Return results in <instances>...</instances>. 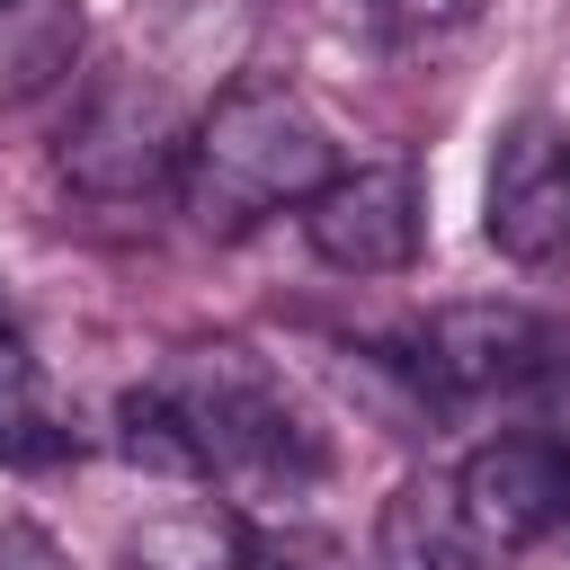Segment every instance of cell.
Wrapping results in <instances>:
<instances>
[{
  "label": "cell",
  "mask_w": 570,
  "mask_h": 570,
  "mask_svg": "<svg viewBox=\"0 0 570 570\" xmlns=\"http://www.w3.org/2000/svg\"><path fill=\"white\" fill-rule=\"evenodd\" d=\"M125 561L134 570H240V525H223V517H160V525L134 534Z\"/></svg>",
  "instance_id": "cell-11"
},
{
  "label": "cell",
  "mask_w": 570,
  "mask_h": 570,
  "mask_svg": "<svg viewBox=\"0 0 570 570\" xmlns=\"http://www.w3.org/2000/svg\"><path fill=\"white\" fill-rule=\"evenodd\" d=\"M419 232H428V214H419V178L401 160H356L303 205V240L338 276H401L419 258Z\"/></svg>",
  "instance_id": "cell-6"
},
{
  "label": "cell",
  "mask_w": 570,
  "mask_h": 570,
  "mask_svg": "<svg viewBox=\"0 0 570 570\" xmlns=\"http://www.w3.org/2000/svg\"><path fill=\"white\" fill-rule=\"evenodd\" d=\"M0 570H71V561L53 552V534H45V525H27V517L0 499Z\"/></svg>",
  "instance_id": "cell-14"
},
{
  "label": "cell",
  "mask_w": 570,
  "mask_h": 570,
  "mask_svg": "<svg viewBox=\"0 0 570 570\" xmlns=\"http://www.w3.org/2000/svg\"><path fill=\"white\" fill-rule=\"evenodd\" d=\"M338 178V151H330V125L285 89V80H232L196 134H187V160H178V205L196 232L232 240L267 214H303L321 187Z\"/></svg>",
  "instance_id": "cell-1"
},
{
  "label": "cell",
  "mask_w": 570,
  "mask_h": 570,
  "mask_svg": "<svg viewBox=\"0 0 570 570\" xmlns=\"http://www.w3.org/2000/svg\"><path fill=\"white\" fill-rule=\"evenodd\" d=\"M481 232L517 267L570 258V125L561 116H517L499 134L490 187H481Z\"/></svg>",
  "instance_id": "cell-4"
},
{
  "label": "cell",
  "mask_w": 570,
  "mask_h": 570,
  "mask_svg": "<svg viewBox=\"0 0 570 570\" xmlns=\"http://www.w3.org/2000/svg\"><path fill=\"white\" fill-rule=\"evenodd\" d=\"M80 62V0H0V107L45 98Z\"/></svg>",
  "instance_id": "cell-9"
},
{
  "label": "cell",
  "mask_w": 570,
  "mask_h": 570,
  "mask_svg": "<svg viewBox=\"0 0 570 570\" xmlns=\"http://www.w3.org/2000/svg\"><path fill=\"white\" fill-rule=\"evenodd\" d=\"M116 454L142 463V472H160V481H205V445H196V428L178 419V401L160 383H142V392L116 401Z\"/></svg>",
  "instance_id": "cell-10"
},
{
  "label": "cell",
  "mask_w": 570,
  "mask_h": 570,
  "mask_svg": "<svg viewBox=\"0 0 570 570\" xmlns=\"http://www.w3.org/2000/svg\"><path fill=\"white\" fill-rule=\"evenodd\" d=\"M410 374H419V392H445V401L525 392V383L552 374V330H543L525 303H445V312L419 330Z\"/></svg>",
  "instance_id": "cell-7"
},
{
  "label": "cell",
  "mask_w": 570,
  "mask_h": 570,
  "mask_svg": "<svg viewBox=\"0 0 570 570\" xmlns=\"http://www.w3.org/2000/svg\"><path fill=\"white\" fill-rule=\"evenodd\" d=\"M472 18H481V0H365V27H374L392 53H436V45H454Z\"/></svg>",
  "instance_id": "cell-12"
},
{
  "label": "cell",
  "mask_w": 570,
  "mask_h": 570,
  "mask_svg": "<svg viewBox=\"0 0 570 570\" xmlns=\"http://www.w3.org/2000/svg\"><path fill=\"white\" fill-rule=\"evenodd\" d=\"M454 508L481 552H525L570 525V445L561 436H490L454 472Z\"/></svg>",
  "instance_id": "cell-5"
},
{
  "label": "cell",
  "mask_w": 570,
  "mask_h": 570,
  "mask_svg": "<svg viewBox=\"0 0 570 570\" xmlns=\"http://www.w3.org/2000/svg\"><path fill=\"white\" fill-rule=\"evenodd\" d=\"M160 392L196 428L205 481H240V490H303V481H321V436L303 428V410L285 401V383L240 338L178 347V365L160 374Z\"/></svg>",
  "instance_id": "cell-2"
},
{
  "label": "cell",
  "mask_w": 570,
  "mask_h": 570,
  "mask_svg": "<svg viewBox=\"0 0 570 570\" xmlns=\"http://www.w3.org/2000/svg\"><path fill=\"white\" fill-rule=\"evenodd\" d=\"M240 570H347V552L321 525H267V534H240Z\"/></svg>",
  "instance_id": "cell-13"
},
{
  "label": "cell",
  "mask_w": 570,
  "mask_h": 570,
  "mask_svg": "<svg viewBox=\"0 0 570 570\" xmlns=\"http://www.w3.org/2000/svg\"><path fill=\"white\" fill-rule=\"evenodd\" d=\"M178 160H187V134H178L169 98L142 80H98L62 125V178L107 205L151 196L160 178H178Z\"/></svg>",
  "instance_id": "cell-3"
},
{
  "label": "cell",
  "mask_w": 570,
  "mask_h": 570,
  "mask_svg": "<svg viewBox=\"0 0 570 570\" xmlns=\"http://www.w3.org/2000/svg\"><path fill=\"white\" fill-rule=\"evenodd\" d=\"M0 463L9 472H53L71 463V419L45 383V365L27 356V338L0 321Z\"/></svg>",
  "instance_id": "cell-8"
}]
</instances>
